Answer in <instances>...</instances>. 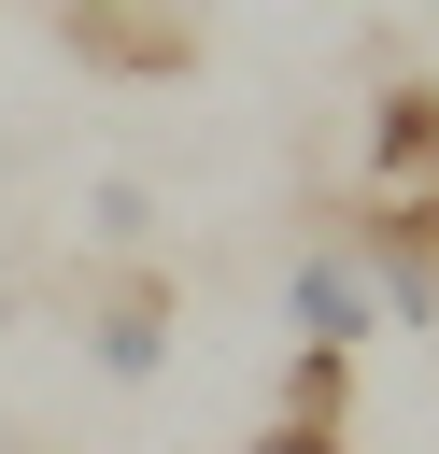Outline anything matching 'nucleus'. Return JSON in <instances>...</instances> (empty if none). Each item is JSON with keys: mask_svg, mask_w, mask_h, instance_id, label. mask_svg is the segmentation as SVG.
Returning a JSON list of instances; mask_svg holds the SVG:
<instances>
[{"mask_svg": "<svg viewBox=\"0 0 439 454\" xmlns=\"http://www.w3.org/2000/svg\"><path fill=\"white\" fill-rule=\"evenodd\" d=\"M85 369H99V383H156V369H170V284H156V270L113 255V270L85 284Z\"/></svg>", "mask_w": 439, "mask_h": 454, "instance_id": "obj_2", "label": "nucleus"}, {"mask_svg": "<svg viewBox=\"0 0 439 454\" xmlns=\"http://www.w3.org/2000/svg\"><path fill=\"white\" fill-rule=\"evenodd\" d=\"M14 312H28V284H0V326H14Z\"/></svg>", "mask_w": 439, "mask_h": 454, "instance_id": "obj_8", "label": "nucleus"}, {"mask_svg": "<svg viewBox=\"0 0 439 454\" xmlns=\"http://www.w3.org/2000/svg\"><path fill=\"white\" fill-rule=\"evenodd\" d=\"M142 227H156V199H142V184L113 170V184L85 199V241H99V255H142Z\"/></svg>", "mask_w": 439, "mask_h": 454, "instance_id": "obj_6", "label": "nucleus"}, {"mask_svg": "<svg viewBox=\"0 0 439 454\" xmlns=\"http://www.w3.org/2000/svg\"><path fill=\"white\" fill-rule=\"evenodd\" d=\"M283 312H297L312 355H368V340H382V298H368V255H354V241H312L297 284H283Z\"/></svg>", "mask_w": 439, "mask_h": 454, "instance_id": "obj_3", "label": "nucleus"}, {"mask_svg": "<svg viewBox=\"0 0 439 454\" xmlns=\"http://www.w3.org/2000/svg\"><path fill=\"white\" fill-rule=\"evenodd\" d=\"M57 28H71V57H99V71H184V57H198L184 14H127V0H57Z\"/></svg>", "mask_w": 439, "mask_h": 454, "instance_id": "obj_4", "label": "nucleus"}, {"mask_svg": "<svg viewBox=\"0 0 439 454\" xmlns=\"http://www.w3.org/2000/svg\"><path fill=\"white\" fill-rule=\"evenodd\" d=\"M340 397H354V355H312V340H297V369H283V411H297V426H340Z\"/></svg>", "mask_w": 439, "mask_h": 454, "instance_id": "obj_5", "label": "nucleus"}, {"mask_svg": "<svg viewBox=\"0 0 439 454\" xmlns=\"http://www.w3.org/2000/svg\"><path fill=\"white\" fill-rule=\"evenodd\" d=\"M340 241L439 255V85H382V99H368V156H354V213H340Z\"/></svg>", "mask_w": 439, "mask_h": 454, "instance_id": "obj_1", "label": "nucleus"}, {"mask_svg": "<svg viewBox=\"0 0 439 454\" xmlns=\"http://www.w3.org/2000/svg\"><path fill=\"white\" fill-rule=\"evenodd\" d=\"M255 454H340V426H297V411H269V426H255Z\"/></svg>", "mask_w": 439, "mask_h": 454, "instance_id": "obj_7", "label": "nucleus"}]
</instances>
